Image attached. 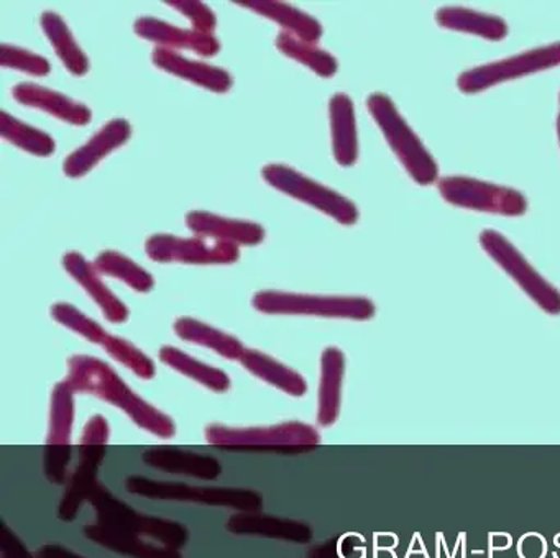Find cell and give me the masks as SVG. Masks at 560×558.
Segmentation results:
<instances>
[{"mask_svg":"<svg viewBox=\"0 0 560 558\" xmlns=\"http://www.w3.org/2000/svg\"><path fill=\"white\" fill-rule=\"evenodd\" d=\"M68 383L77 393L91 394L119 407L137 426L153 435L170 439L176 426L172 417L139 396L126 381L100 358L74 354L68 360Z\"/></svg>","mask_w":560,"mask_h":558,"instance_id":"1","label":"cell"},{"mask_svg":"<svg viewBox=\"0 0 560 558\" xmlns=\"http://www.w3.org/2000/svg\"><path fill=\"white\" fill-rule=\"evenodd\" d=\"M206 440L225 450L250 452L301 453L316 449L320 435L313 426L283 422L267 427H229L211 423L206 427Z\"/></svg>","mask_w":560,"mask_h":558,"instance_id":"2","label":"cell"},{"mask_svg":"<svg viewBox=\"0 0 560 558\" xmlns=\"http://www.w3.org/2000/svg\"><path fill=\"white\" fill-rule=\"evenodd\" d=\"M88 501L96 509V524L104 527L116 528V531L129 532L159 542L166 547H185L189 540V532L182 522L172 519L155 518V515L143 514L132 505L116 498L104 485H97L93 495Z\"/></svg>","mask_w":560,"mask_h":558,"instance_id":"3","label":"cell"},{"mask_svg":"<svg viewBox=\"0 0 560 558\" xmlns=\"http://www.w3.org/2000/svg\"><path fill=\"white\" fill-rule=\"evenodd\" d=\"M366 107L378 124L380 130L385 135L393 153L398 156L405 170L408 171L409 176L421 186L435 183L439 170L434 158L419 140L418 135L406 124L392 98L375 92L366 98Z\"/></svg>","mask_w":560,"mask_h":558,"instance_id":"4","label":"cell"},{"mask_svg":"<svg viewBox=\"0 0 560 558\" xmlns=\"http://www.w3.org/2000/svg\"><path fill=\"white\" fill-rule=\"evenodd\" d=\"M127 491L142 498L159 501L198 502V504L219 505L241 512H258L264 508L260 492L247 488H224V486H195L182 481H162L132 475L126 481Z\"/></svg>","mask_w":560,"mask_h":558,"instance_id":"5","label":"cell"},{"mask_svg":"<svg viewBox=\"0 0 560 558\" xmlns=\"http://www.w3.org/2000/svg\"><path fill=\"white\" fill-rule=\"evenodd\" d=\"M254 307L264 314L316 315V317L369 321L375 315V304L366 298L352 295H311L296 292L258 291Z\"/></svg>","mask_w":560,"mask_h":558,"instance_id":"6","label":"cell"},{"mask_svg":"<svg viewBox=\"0 0 560 558\" xmlns=\"http://www.w3.org/2000/svg\"><path fill=\"white\" fill-rule=\"evenodd\" d=\"M261 176L275 189L316 207L326 216L332 217L342 225H353L359 220V209L352 200L336 193L324 184L316 183L311 177L298 173L293 167L284 164H268L261 170Z\"/></svg>","mask_w":560,"mask_h":558,"instance_id":"7","label":"cell"},{"mask_svg":"<svg viewBox=\"0 0 560 558\" xmlns=\"http://www.w3.org/2000/svg\"><path fill=\"white\" fill-rule=\"evenodd\" d=\"M480 245L547 314H560V291L533 268L520 249L497 230H483Z\"/></svg>","mask_w":560,"mask_h":558,"instance_id":"8","label":"cell"},{"mask_svg":"<svg viewBox=\"0 0 560 558\" xmlns=\"http://www.w3.org/2000/svg\"><path fill=\"white\" fill-rule=\"evenodd\" d=\"M439 193L452 206L500 216H523L527 200L511 187L485 183L465 176H445L438 183Z\"/></svg>","mask_w":560,"mask_h":558,"instance_id":"9","label":"cell"},{"mask_svg":"<svg viewBox=\"0 0 560 558\" xmlns=\"http://www.w3.org/2000/svg\"><path fill=\"white\" fill-rule=\"evenodd\" d=\"M559 65L560 42L529 49V51L490 62V65L468 69L458 75L457 88L464 94H475V92L485 91L491 85L534 74V72L546 71V69L556 68Z\"/></svg>","mask_w":560,"mask_h":558,"instance_id":"10","label":"cell"},{"mask_svg":"<svg viewBox=\"0 0 560 558\" xmlns=\"http://www.w3.org/2000/svg\"><path fill=\"white\" fill-rule=\"evenodd\" d=\"M147 255L159 263H185V265H232L241 252L234 243L209 242L205 239L156 233L145 243Z\"/></svg>","mask_w":560,"mask_h":558,"instance_id":"11","label":"cell"},{"mask_svg":"<svg viewBox=\"0 0 560 558\" xmlns=\"http://www.w3.org/2000/svg\"><path fill=\"white\" fill-rule=\"evenodd\" d=\"M137 35L147 42L156 43L159 48L172 49L178 53L179 49L196 53L199 56H215L221 51V43L214 35L196 32V30L179 28L170 25L153 16H140L133 25Z\"/></svg>","mask_w":560,"mask_h":558,"instance_id":"12","label":"cell"},{"mask_svg":"<svg viewBox=\"0 0 560 558\" xmlns=\"http://www.w3.org/2000/svg\"><path fill=\"white\" fill-rule=\"evenodd\" d=\"M80 463L68 479L67 489H65L60 508H58L61 521H74L84 502L90 499L96 486L100 485L97 472L106 456V446L80 445Z\"/></svg>","mask_w":560,"mask_h":558,"instance_id":"13","label":"cell"},{"mask_svg":"<svg viewBox=\"0 0 560 558\" xmlns=\"http://www.w3.org/2000/svg\"><path fill=\"white\" fill-rule=\"evenodd\" d=\"M142 460L145 465L160 469V472L192 476V478L206 479V481L219 478L222 473V465L214 456L192 452V450L182 449V446H150L143 452Z\"/></svg>","mask_w":560,"mask_h":558,"instance_id":"14","label":"cell"},{"mask_svg":"<svg viewBox=\"0 0 560 558\" xmlns=\"http://www.w3.org/2000/svg\"><path fill=\"white\" fill-rule=\"evenodd\" d=\"M130 135H132V127L126 118H114L107 121L86 144L78 148L65 160V174L70 177L84 176L107 154L126 144Z\"/></svg>","mask_w":560,"mask_h":558,"instance_id":"15","label":"cell"},{"mask_svg":"<svg viewBox=\"0 0 560 558\" xmlns=\"http://www.w3.org/2000/svg\"><path fill=\"white\" fill-rule=\"evenodd\" d=\"M229 532L237 535H258V537L278 538V540L310 544L313 528L303 521L277 518L264 512H238L228 522Z\"/></svg>","mask_w":560,"mask_h":558,"instance_id":"16","label":"cell"},{"mask_svg":"<svg viewBox=\"0 0 560 558\" xmlns=\"http://www.w3.org/2000/svg\"><path fill=\"white\" fill-rule=\"evenodd\" d=\"M63 268L90 294V298L94 299L107 321L113 324H122L129 318L127 305L107 288L106 282L101 279L96 266L88 261L81 253H67L63 256Z\"/></svg>","mask_w":560,"mask_h":558,"instance_id":"17","label":"cell"},{"mask_svg":"<svg viewBox=\"0 0 560 558\" xmlns=\"http://www.w3.org/2000/svg\"><path fill=\"white\" fill-rule=\"evenodd\" d=\"M186 225L196 235L212 239L214 242L234 243V245L254 246L265 240V229L260 223L248 220L228 219L205 210H192L186 216Z\"/></svg>","mask_w":560,"mask_h":558,"instance_id":"18","label":"cell"},{"mask_svg":"<svg viewBox=\"0 0 560 558\" xmlns=\"http://www.w3.org/2000/svg\"><path fill=\"white\" fill-rule=\"evenodd\" d=\"M153 65L170 74L186 79L192 84L201 85L209 91L224 94L232 88V78L225 69L218 66L208 65V62L195 61L186 58L172 49L159 48L156 46L152 53Z\"/></svg>","mask_w":560,"mask_h":558,"instance_id":"19","label":"cell"},{"mask_svg":"<svg viewBox=\"0 0 560 558\" xmlns=\"http://www.w3.org/2000/svg\"><path fill=\"white\" fill-rule=\"evenodd\" d=\"M12 95L21 104L47 112V114L71 125H80L81 127V125L90 124L91 118H93V112L88 105L73 101L61 92L34 84V82H21L12 89Z\"/></svg>","mask_w":560,"mask_h":558,"instance_id":"20","label":"cell"},{"mask_svg":"<svg viewBox=\"0 0 560 558\" xmlns=\"http://www.w3.org/2000/svg\"><path fill=\"white\" fill-rule=\"evenodd\" d=\"M84 535L90 540L116 551V554L126 555L132 558H183L179 550L159 542L147 540L140 535L129 534V532L116 531V528L104 527L101 524L86 525Z\"/></svg>","mask_w":560,"mask_h":558,"instance_id":"21","label":"cell"},{"mask_svg":"<svg viewBox=\"0 0 560 558\" xmlns=\"http://www.w3.org/2000/svg\"><path fill=\"white\" fill-rule=\"evenodd\" d=\"M343 371H346V357L342 351L336 347L326 348L320 357L319 399H317V420L320 426H332L339 419Z\"/></svg>","mask_w":560,"mask_h":558,"instance_id":"22","label":"cell"},{"mask_svg":"<svg viewBox=\"0 0 560 558\" xmlns=\"http://www.w3.org/2000/svg\"><path fill=\"white\" fill-rule=\"evenodd\" d=\"M330 133H332L334 158L340 166H352L359 158L355 108L347 94L332 95L329 104Z\"/></svg>","mask_w":560,"mask_h":558,"instance_id":"23","label":"cell"},{"mask_svg":"<svg viewBox=\"0 0 560 558\" xmlns=\"http://www.w3.org/2000/svg\"><path fill=\"white\" fill-rule=\"evenodd\" d=\"M235 3L273 20L283 28V32L291 33L310 45H317L323 38V25L310 13L303 12L296 7L288 5L284 2H273V0H245V2Z\"/></svg>","mask_w":560,"mask_h":558,"instance_id":"24","label":"cell"},{"mask_svg":"<svg viewBox=\"0 0 560 558\" xmlns=\"http://www.w3.org/2000/svg\"><path fill=\"white\" fill-rule=\"evenodd\" d=\"M241 363L254 376L260 377L265 383L278 387L290 396L301 397L307 393L306 380L298 371L291 370L287 364L275 360L270 354L245 348Z\"/></svg>","mask_w":560,"mask_h":558,"instance_id":"25","label":"cell"},{"mask_svg":"<svg viewBox=\"0 0 560 558\" xmlns=\"http://www.w3.org/2000/svg\"><path fill=\"white\" fill-rule=\"evenodd\" d=\"M439 25L455 32L470 33L481 38L500 42L508 35V26L500 16L475 12L464 7H444L435 13Z\"/></svg>","mask_w":560,"mask_h":558,"instance_id":"26","label":"cell"},{"mask_svg":"<svg viewBox=\"0 0 560 558\" xmlns=\"http://www.w3.org/2000/svg\"><path fill=\"white\" fill-rule=\"evenodd\" d=\"M175 332L182 340L211 348L228 360H241L245 347L234 335L225 334L205 322L191 317H179L175 322Z\"/></svg>","mask_w":560,"mask_h":558,"instance_id":"27","label":"cell"},{"mask_svg":"<svg viewBox=\"0 0 560 558\" xmlns=\"http://www.w3.org/2000/svg\"><path fill=\"white\" fill-rule=\"evenodd\" d=\"M42 28L71 74L84 75L90 71V59L78 45L63 16L55 12H45L42 15Z\"/></svg>","mask_w":560,"mask_h":558,"instance_id":"28","label":"cell"},{"mask_svg":"<svg viewBox=\"0 0 560 558\" xmlns=\"http://www.w3.org/2000/svg\"><path fill=\"white\" fill-rule=\"evenodd\" d=\"M160 360L166 364V367L173 368L178 373L185 374V376L191 377L196 383L202 384L208 390L215 391V393H225L231 387V377L228 373L219 370V368L211 367V364L202 363V361L196 360V358L189 357L185 351L178 350V348L162 347L160 350Z\"/></svg>","mask_w":560,"mask_h":558,"instance_id":"29","label":"cell"},{"mask_svg":"<svg viewBox=\"0 0 560 558\" xmlns=\"http://www.w3.org/2000/svg\"><path fill=\"white\" fill-rule=\"evenodd\" d=\"M74 393L67 380L58 383L51 393L50 423H48L47 445H71L74 422Z\"/></svg>","mask_w":560,"mask_h":558,"instance_id":"30","label":"cell"},{"mask_svg":"<svg viewBox=\"0 0 560 558\" xmlns=\"http://www.w3.org/2000/svg\"><path fill=\"white\" fill-rule=\"evenodd\" d=\"M0 133L15 147L22 148L35 156H50L57 148L50 135L24 124L5 111L0 112Z\"/></svg>","mask_w":560,"mask_h":558,"instance_id":"31","label":"cell"},{"mask_svg":"<svg viewBox=\"0 0 560 558\" xmlns=\"http://www.w3.org/2000/svg\"><path fill=\"white\" fill-rule=\"evenodd\" d=\"M94 266H96L101 275L120 279L130 288L136 289L137 292H150L153 286H155V279L147 269L137 265L132 259L127 258L122 253L113 252V249L100 253L96 261H94Z\"/></svg>","mask_w":560,"mask_h":558,"instance_id":"32","label":"cell"},{"mask_svg":"<svg viewBox=\"0 0 560 558\" xmlns=\"http://www.w3.org/2000/svg\"><path fill=\"white\" fill-rule=\"evenodd\" d=\"M277 48L288 58L303 62L323 78H332L337 68H339L337 59L329 51L317 48V45H310V43L291 35V33L281 32L278 35Z\"/></svg>","mask_w":560,"mask_h":558,"instance_id":"33","label":"cell"},{"mask_svg":"<svg viewBox=\"0 0 560 558\" xmlns=\"http://www.w3.org/2000/svg\"><path fill=\"white\" fill-rule=\"evenodd\" d=\"M103 347L114 360L132 370L142 380H152L155 376V363L126 338L109 334L106 340L103 341Z\"/></svg>","mask_w":560,"mask_h":558,"instance_id":"34","label":"cell"},{"mask_svg":"<svg viewBox=\"0 0 560 558\" xmlns=\"http://www.w3.org/2000/svg\"><path fill=\"white\" fill-rule=\"evenodd\" d=\"M51 317H54L58 324L77 332L81 337L93 341V344L103 345V341L106 340L107 335H109L96 321L88 317L80 309L68 304V302H58V304H55L54 307H51Z\"/></svg>","mask_w":560,"mask_h":558,"instance_id":"35","label":"cell"},{"mask_svg":"<svg viewBox=\"0 0 560 558\" xmlns=\"http://www.w3.org/2000/svg\"><path fill=\"white\" fill-rule=\"evenodd\" d=\"M0 65L9 69L28 72L32 75H48L51 71L50 62L44 56L35 55L28 49L14 45L0 46Z\"/></svg>","mask_w":560,"mask_h":558,"instance_id":"36","label":"cell"},{"mask_svg":"<svg viewBox=\"0 0 560 558\" xmlns=\"http://www.w3.org/2000/svg\"><path fill=\"white\" fill-rule=\"evenodd\" d=\"M166 5L173 7V9L183 13L186 19H189V22L192 23V30H196V32L212 35L215 26H218V16L212 12L211 7L206 5V3L196 2V0H172V2H166Z\"/></svg>","mask_w":560,"mask_h":558,"instance_id":"37","label":"cell"},{"mask_svg":"<svg viewBox=\"0 0 560 558\" xmlns=\"http://www.w3.org/2000/svg\"><path fill=\"white\" fill-rule=\"evenodd\" d=\"M71 462V445H47L44 455V469L48 481L55 485H65L70 479L68 466Z\"/></svg>","mask_w":560,"mask_h":558,"instance_id":"38","label":"cell"},{"mask_svg":"<svg viewBox=\"0 0 560 558\" xmlns=\"http://www.w3.org/2000/svg\"><path fill=\"white\" fill-rule=\"evenodd\" d=\"M0 557L37 558L28 551L24 542L19 538V535L4 521H0Z\"/></svg>","mask_w":560,"mask_h":558,"instance_id":"39","label":"cell"},{"mask_svg":"<svg viewBox=\"0 0 560 558\" xmlns=\"http://www.w3.org/2000/svg\"><path fill=\"white\" fill-rule=\"evenodd\" d=\"M109 433L110 429L106 417H90L86 426H84L83 433H81L80 445L106 446L109 442Z\"/></svg>","mask_w":560,"mask_h":558,"instance_id":"40","label":"cell"},{"mask_svg":"<svg viewBox=\"0 0 560 558\" xmlns=\"http://www.w3.org/2000/svg\"><path fill=\"white\" fill-rule=\"evenodd\" d=\"M37 558H84L83 555L77 554L71 548L63 547L58 544H47L35 551Z\"/></svg>","mask_w":560,"mask_h":558,"instance_id":"41","label":"cell"},{"mask_svg":"<svg viewBox=\"0 0 560 558\" xmlns=\"http://www.w3.org/2000/svg\"><path fill=\"white\" fill-rule=\"evenodd\" d=\"M306 558H337L336 542L327 540L307 551Z\"/></svg>","mask_w":560,"mask_h":558,"instance_id":"42","label":"cell"},{"mask_svg":"<svg viewBox=\"0 0 560 558\" xmlns=\"http://www.w3.org/2000/svg\"><path fill=\"white\" fill-rule=\"evenodd\" d=\"M560 101V98H559ZM557 135H559V141H560V112L559 117H557Z\"/></svg>","mask_w":560,"mask_h":558,"instance_id":"43","label":"cell"},{"mask_svg":"<svg viewBox=\"0 0 560 558\" xmlns=\"http://www.w3.org/2000/svg\"><path fill=\"white\" fill-rule=\"evenodd\" d=\"M559 98H560V95H559Z\"/></svg>","mask_w":560,"mask_h":558,"instance_id":"44","label":"cell"}]
</instances>
